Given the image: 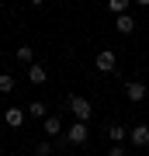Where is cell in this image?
<instances>
[{"label": "cell", "mask_w": 149, "mask_h": 156, "mask_svg": "<svg viewBox=\"0 0 149 156\" xmlns=\"http://www.w3.org/2000/svg\"><path fill=\"white\" fill-rule=\"evenodd\" d=\"M24 111H28V118H49V108H45L42 101H31V104H24Z\"/></svg>", "instance_id": "8fae6325"}, {"label": "cell", "mask_w": 149, "mask_h": 156, "mask_svg": "<svg viewBox=\"0 0 149 156\" xmlns=\"http://www.w3.org/2000/svg\"><path fill=\"white\" fill-rule=\"evenodd\" d=\"M108 139L115 142V146H122V142L128 139V128H125V125H108Z\"/></svg>", "instance_id": "30bf717a"}, {"label": "cell", "mask_w": 149, "mask_h": 156, "mask_svg": "<svg viewBox=\"0 0 149 156\" xmlns=\"http://www.w3.org/2000/svg\"><path fill=\"white\" fill-rule=\"evenodd\" d=\"M42 132H45V135H59V132H62V118H59V115L42 118Z\"/></svg>", "instance_id": "ba28073f"}, {"label": "cell", "mask_w": 149, "mask_h": 156, "mask_svg": "<svg viewBox=\"0 0 149 156\" xmlns=\"http://www.w3.org/2000/svg\"><path fill=\"white\" fill-rule=\"evenodd\" d=\"M28 80H31L35 87H42L45 80H49V73H45V66H38V62H31V66H28Z\"/></svg>", "instance_id": "9c48e42d"}, {"label": "cell", "mask_w": 149, "mask_h": 156, "mask_svg": "<svg viewBox=\"0 0 149 156\" xmlns=\"http://www.w3.org/2000/svg\"><path fill=\"white\" fill-rule=\"evenodd\" d=\"M128 142L132 146H149V125H135V128H128Z\"/></svg>", "instance_id": "5b68a950"}, {"label": "cell", "mask_w": 149, "mask_h": 156, "mask_svg": "<svg viewBox=\"0 0 149 156\" xmlns=\"http://www.w3.org/2000/svg\"><path fill=\"white\" fill-rule=\"evenodd\" d=\"M14 90V80H11V73H0V94H11Z\"/></svg>", "instance_id": "9a60e30c"}, {"label": "cell", "mask_w": 149, "mask_h": 156, "mask_svg": "<svg viewBox=\"0 0 149 156\" xmlns=\"http://www.w3.org/2000/svg\"><path fill=\"white\" fill-rule=\"evenodd\" d=\"M66 108L73 111V118H76V122H90V118H94V104H90L87 97H80V94H73V97L66 101Z\"/></svg>", "instance_id": "6da1fadb"}, {"label": "cell", "mask_w": 149, "mask_h": 156, "mask_svg": "<svg viewBox=\"0 0 149 156\" xmlns=\"http://www.w3.org/2000/svg\"><path fill=\"white\" fill-rule=\"evenodd\" d=\"M108 156H128V153L122 149V146H111V153H108Z\"/></svg>", "instance_id": "2e32d148"}, {"label": "cell", "mask_w": 149, "mask_h": 156, "mask_svg": "<svg viewBox=\"0 0 149 156\" xmlns=\"http://www.w3.org/2000/svg\"><path fill=\"white\" fill-rule=\"evenodd\" d=\"M24 118H28V111H24V108H7V111H4L7 128H21V125H24Z\"/></svg>", "instance_id": "8992f818"}, {"label": "cell", "mask_w": 149, "mask_h": 156, "mask_svg": "<svg viewBox=\"0 0 149 156\" xmlns=\"http://www.w3.org/2000/svg\"><path fill=\"white\" fill-rule=\"evenodd\" d=\"M125 97L132 101V104H142V101L149 97V87L142 83V80H128L125 83Z\"/></svg>", "instance_id": "7a4b0ae2"}, {"label": "cell", "mask_w": 149, "mask_h": 156, "mask_svg": "<svg viewBox=\"0 0 149 156\" xmlns=\"http://www.w3.org/2000/svg\"><path fill=\"white\" fill-rule=\"evenodd\" d=\"M52 153V142L49 139H38V142H35V156H49Z\"/></svg>", "instance_id": "5bb4252c"}, {"label": "cell", "mask_w": 149, "mask_h": 156, "mask_svg": "<svg viewBox=\"0 0 149 156\" xmlns=\"http://www.w3.org/2000/svg\"><path fill=\"white\" fill-rule=\"evenodd\" d=\"M31 4H35V7H42V4H45V0H31Z\"/></svg>", "instance_id": "ac0fdd59"}, {"label": "cell", "mask_w": 149, "mask_h": 156, "mask_svg": "<svg viewBox=\"0 0 149 156\" xmlns=\"http://www.w3.org/2000/svg\"><path fill=\"white\" fill-rule=\"evenodd\" d=\"M62 4H69V0H62Z\"/></svg>", "instance_id": "d6986e66"}, {"label": "cell", "mask_w": 149, "mask_h": 156, "mask_svg": "<svg viewBox=\"0 0 149 156\" xmlns=\"http://www.w3.org/2000/svg\"><path fill=\"white\" fill-rule=\"evenodd\" d=\"M135 4H139V7H149V0H135Z\"/></svg>", "instance_id": "e0dca14e"}, {"label": "cell", "mask_w": 149, "mask_h": 156, "mask_svg": "<svg viewBox=\"0 0 149 156\" xmlns=\"http://www.w3.org/2000/svg\"><path fill=\"white\" fill-rule=\"evenodd\" d=\"M14 56H17V62L31 66V62H35V49H31V45H17V52H14Z\"/></svg>", "instance_id": "4fadbf2b"}, {"label": "cell", "mask_w": 149, "mask_h": 156, "mask_svg": "<svg viewBox=\"0 0 149 156\" xmlns=\"http://www.w3.org/2000/svg\"><path fill=\"white\" fill-rule=\"evenodd\" d=\"M132 4H135V0H108V11L118 17V14H128V7H132Z\"/></svg>", "instance_id": "7c38bea8"}, {"label": "cell", "mask_w": 149, "mask_h": 156, "mask_svg": "<svg viewBox=\"0 0 149 156\" xmlns=\"http://www.w3.org/2000/svg\"><path fill=\"white\" fill-rule=\"evenodd\" d=\"M90 139V128H87V122H73L69 128H66V142H73V146H83Z\"/></svg>", "instance_id": "3957f363"}, {"label": "cell", "mask_w": 149, "mask_h": 156, "mask_svg": "<svg viewBox=\"0 0 149 156\" xmlns=\"http://www.w3.org/2000/svg\"><path fill=\"white\" fill-rule=\"evenodd\" d=\"M135 24H139V21H135L132 14H118V17H115V31H118V35H132Z\"/></svg>", "instance_id": "52a82bcc"}, {"label": "cell", "mask_w": 149, "mask_h": 156, "mask_svg": "<svg viewBox=\"0 0 149 156\" xmlns=\"http://www.w3.org/2000/svg\"><path fill=\"white\" fill-rule=\"evenodd\" d=\"M115 66H118V56H115L111 49H101L97 56H94V69H101V73H111Z\"/></svg>", "instance_id": "277c9868"}]
</instances>
